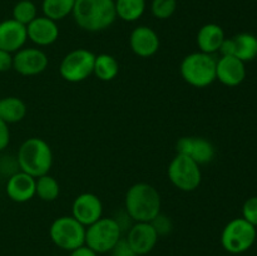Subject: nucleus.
<instances>
[{"label": "nucleus", "mask_w": 257, "mask_h": 256, "mask_svg": "<svg viewBox=\"0 0 257 256\" xmlns=\"http://www.w3.org/2000/svg\"><path fill=\"white\" fill-rule=\"evenodd\" d=\"M75 23L87 32H100L117 19L114 0H75L73 8Z\"/></svg>", "instance_id": "nucleus-1"}, {"label": "nucleus", "mask_w": 257, "mask_h": 256, "mask_svg": "<svg viewBox=\"0 0 257 256\" xmlns=\"http://www.w3.org/2000/svg\"><path fill=\"white\" fill-rule=\"evenodd\" d=\"M125 212L135 222H151L161 213L160 192L150 183H135L125 195Z\"/></svg>", "instance_id": "nucleus-2"}, {"label": "nucleus", "mask_w": 257, "mask_h": 256, "mask_svg": "<svg viewBox=\"0 0 257 256\" xmlns=\"http://www.w3.org/2000/svg\"><path fill=\"white\" fill-rule=\"evenodd\" d=\"M18 165L20 171L34 178L47 175L53 165V152L43 138L30 137L18 150Z\"/></svg>", "instance_id": "nucleus-3"}, {"label": "nucleus", "mask_w": 257, "mask_h": 256, "mask_svg": "<svg viewBox=\"0 0 257 256\" xmlns=\"http://www.w3.org/2000/svg\"><path fill=\"white\" fill-rule=\"evenodd\" d=\"M217 60L212 54L196 52L186 55L181 63V75L183 80L196 88H205L216 80Z\"/></svg>", "instance_id": "nucleus-4"}, {"label": "nucleus", "mask_w": 257, "mask_h": 256, "mask_svg": "<svg viewBox=\"0 0 257 256\" xmlns=\"http://www.w3.org/2000/svg\"><path fill=\"white\" fill-rule=\"evenodd\" d=\"M120 238L122 228L113 217H102L85 227V246L98 255L110 252Z\"/></svg>", "instance_id": "nucleus-5"}, {"label": "nucleus", "mask_w": 257, "mask_h": 256, "mask_svg": "<svg viewBox=\"0 0 257 256\" xmlns=\"http://www.w3.org/2000/svg\"><path fill=\"white\" fill-rule=\"evenodd\" d=\"M167 175L171 183L185 192L197 190L202 181L200 165L188 156L180 153H177L168 165Z\"/></svg>", "instance_id": "nucleus-6"}, {"label": "nucleus", "mask_w": 257, "mask_h": 256, "mask_svg": "<svg viewBox=\"0 0 257 256\" xmlns=\"http://www.w3.org/2000/svg\"><path fill=\"white\" fill-rule=\"evenodd\" d=\"M49 235L55 246L70 252L85 245V226L73 216L58 217L50 226Z\"/></svg>", "instance_id": "nucleus-7"}, {"label": "nucleus", "mask_w": 257, "mask_h": 256, "mask_svg": "<svg viewBox=\"0 0 257 256\" xmlns=\"http://www.w3.org/2000/svg\"><path fill=\"white\" fill-rule=\"evenodd\" d=\"M256 227L245 218H235L225 226L221 243L227 252L238 255L252 247L256 241Z\"/></svg>", "instance_id": "nucleus-8"}, {"label": "nucleus", "mask_w": 257, "mask_h": 256, "mask_svg": "<svg viewBox=\"0 0 257 256\" xmlns=\"http://www.w3.org/2000/svg\"><path fill=\"white\" fill-rule=\"evenodd\" d=\"M95 54L88 49H75L63 58L59 65L62 78L70 83H79L93 74Z\"/></svg>", "instance_id": "nucleus-9"}, {"label": "nucleus", "mask_w": 257, "mask_h": 256, "mask_svg": "<svg viewBox=\"0 0 257 256\" xmlns=\"http://www.w3.org/2000/svg\"><path fill=\"white\" fill-rule=\"evenodd\" d=\"M48 63L47 54L38 48H22L13 55V69L25 77L43 73Z\"/></svg>", "instance_id": "nucleus-10"}, {"label": "nucleus", "mask_w": 257, "mask_h": 256, "mask_svg": "<svg viewBox=\"0 0 257 256\" xmlns=\"http://www.w3.org/2000/svg\"><path fill=\"white\" fill-rule=\"evenodd\" d=\"M103 215V203L100 198L94 193L85 192L77 196L72 205V216L88 227L97 222Z\"/></svg>", "instance_id": "nucleus-11"}, {"label": "nucleus", "mask_w": 257, "mask_h": 256, "mask_svg": "<svg viewBox=\"0 0 257 256\" xmlns=\"http://www.w3.org/2000/svg\"><path fill=\"white\" fill-rule=\"evenodd\" d=\"M176 151L180 155L188 156L200 166L210 163L216 155L212 143L203 137L180 138L176 145Z\"/></svg>", "instance_id": "nucleus-12"}, {"label": "nucleus", "mask_w": 257, "mask_h": 256, "mask_svg": "<svg viewBox=\"0 0 257 256\" xmlns=\"http://www.w3.org/2000/svg\"><path fill=\"white\" fill-rule=\"evenodd\" d=\"M158 237L156 230L151 222H136L130 227L127 236V242L132 247L137 256L150 253L155 248Z\"/></svg>", "instance_id": "nucleus-13"}, {"label": "nucleus", "mask_w": 257, "mask_h": 256, "mask_svg": "<svg viewBox=\"0 0 257 256\" xmlns=\"http://www.w3.org/2000/svg\"><path fill=\"white\" fill-rule=\"evenodd\" d=\"M130 47L138 57H152L160 49V38L152 28L140 25L131 32Z\"/></svg>", "instance_id": "nucleus-14"}, {"label": "nucleus", "mask_w": 257, "mask_h": 256, "mask_svg": "<svg viewBox=\"0 0 257 256\" xmlns=\"http://www.w3.org/2000/svg\"><path fill=\"white\" fill-rule=\"evenodd\" d=\"M246 78L245 63L236 57L222 55L216 65V79L227 87L240 85Z\"/></svg>", "instance_id": "nucleus-15"}, {"label": "nucleus", "mask_w": 257, "mask_h": 256, "mask_svg": "<svg viewBox=\"0 0 257 256\" xmlns=\"http://www.w3.org/2000/svg\"><path fill=\"white\" fill-rule=\"evenodd\" d=\"M28 39L27 27L12 19L0 23V49L14 53L22 49Z\"/></svg>", "instance_id": "nucleus-16"}, {"label": "nucleus", "mask_w": 257, "mask_h": 256, "mask_svg": "<svg viewBox=\"0 0 257 256\" xmlns=\"http://www.w3.org/2000/svg\"><path fill=\"white\" fill-rule=\"evenodd\" d=\"M27 34L34 44L45 47L53 44L58 39L59 28L55 20L47 17H37L27 25Z\"/></svg>", "instance_id": "nucleus-17"}, {"label": "nucleus", "mask_w": 257, "mask_h": 256, "mask_svg": "<svg viewBox=\"0 0 257 256\" xmlns=\"http://www.w3.org/2000/svg\"><path fill=\"white\" fill-rule=\"evenodd\" d=\"M5 191L8 197L14 202H27L35 196V178L20 171L10 176Z\"/></svg>", "instance_id": "nucleus-18"}, {"label": "nucleus", "mask_w": 257, "mask_h": 256, "mask_svg": "<svg viewBox=\"0 0 257 256\" xmlns=\"http://www.w3.org/2000/svg\"><path fill=\"white\" fill-rule=\"evenodd\" d=\"M225 38V32L220 25L215 23L205 24L197 33V45L200 52L207 54L218 52Z\"/></svg>", "instance_id": "nucleus-19"}, {"label": "nucleus", "mask_w": 257, "mask_h": 256, "mask_svg": "<svg viewBox=\"0 0 257 256\" xmlns=\"http://www.w3.org/2000/svg\"><path fill=\"white\" fill-rule=\"evenodd\" d=\"M233 45V57L250 62L257 57V37L250 33H240L231 38Z\"/></svg>", "instance_id": "nucleus-20"}, {"label": "nucleus", "mask_w": 257, "mask_h": 256, "mask_svg": "<svg viewBox=\"0 0 257 256\" xmlns=\"http://www.w3.org/2000/svg\"><path fill=\"white\" fill-rule=\"evenodd\" d=\"M27 114V105L20 98L5 97L0 99V119L7 124L18 123L24 119Z\"/></svg>", "instance_id": "nucleus-21"}, {"label": "nucleus", "mask_w": 257, "mask_h": 256, "mask_svg": "<svg viewBox=\"0 0 257 256\" xmlns=\"http://www.w3.org/2000/svg\"><path fill=\"white\" fill-rule=\"evenodd\" d=\"M93 73L97 75L98 79L103 82H110L119 73V63L113 55L107 54V53L95 55Z\"/></svg>", "instance_id": "nucleus-22"}, {"label": "nucleus", "mask_w": 257, "mask_h": 256, "mask_svg": "<svg viewBox=\"0 0 257 256\" xmlns=\"http://www.w3.org/2000/svg\"><path fill=\"white\" fill-rule=\"evenodd\" d=\"M117 17L124 22H136L143 15L146 0H115Z\"/></svg>", "instance_id": "nucleus-23"}, {"label": "nucleus", "mask_w": 257, "mask_h": 256, "mask_svg": "<svg viewBox=\"0 0 257 256\" xmlns=\"http://www.w3.org/2000/svg\"><path fill=\"white\" fill-rule=\"evenodd\" d=\"M60 187L58 181L50 175H43L35 178V195L45 202H52L59 196Z\"/></svg>", "instance_id": "nucleus-24"}, {"label": "nucleus", "mask_w": 257, "mask_h": 256, "mask_svg": "<svg viewBox=\"0 0 257 256\" xmlns=\"http://www.w3.org/2000/svg\"><path fill=\"white\" fill-rule=\"evenodd\" d=\"M74 3L75 0H43L42 10L44 17L57 22L72 14Z\"/></svg>", "instance_id": "nucleus-25"}, {"label": "nucleus", "mask_w": 257, "mask_h": 256, "mask_svg": "<svg viewBox=\"0 0 257 256\" xmlns=\"http://www.w3.org/2000/svg\"><path fill=\"white\" fill-rule=\"evenodd\" d=\"M37 18V7L32 0H19L13 8V19L27 27Z\"/></svg>", "instance_id": "nucleus-26"}, {"label": "nucleus", "mask_w": 257, "mask_h": 256, "mask_svg": "<svg viewBox=\"0 0 257 256\" xmlns=\"http://www.w3.org/2000/svg\"><path fill=\"white\" fill-rule=\"evenodd\" d=\"M177 9V0H152L151 12L157 19H168Z\"/></svg>", "instance_id": "nucleus-27"}, {"label": "nucleus", "mask_w": 257, "mask_h": 256, "mask_svg": "<svg viewBox=\"0 0 257 256\" xmlns=\"http://www.w3.org/2000/svg\"><path fill=\"white\" fill-rule=\"evenodd\" d=\"M151 225L153 226L158 236L168 235L172 231V222H171V220L167 216L161 215V213L151 221Z\"/></svg>", "instance_id": "nucleus-28"}, {"label": "nucleus", "mask_w": 257, "mask_h": 256, "mask_svg": "<svg viewBox=\"0 0 257 256\" xmlns=\"http://www.w3.org/2000/svg\"><path fill=\"white\" fill-rule=\"evenodd\" d=\"M243 217L247 222H250L251 225H253L256 227L257 226V197H251L243 203L242 208Z\"/></svg>", "instance_id": "nucleus-29"}, {"label": "nucleus", "mask_w": 257, "mask_h": 256, "mask_svg": "<svg viewBox=\"0 0 257 256\" xmlns=\"http://www.w3.org/2000/svg\"><path fill=\"white\" fill-rule=\"evenodd\" d=\"M110 252H112V256H137L125 238H120Z\"/></svg>", "instance_id": "nucleus-30"}, {"label": "nucleus", "mask_w": 257, "mask_h": 256, "mask_svg": "<svg viewBox=\"0 0 257 256\" xmlns=\"http://www.w3.org/2000/svg\"><path fill=\"white\" fill-rule=\"evenodd\" d=\"M13 68V55L12 53L0 49V73L8 72Z\"/></svg>", "instance_id": "nucleus-31"}, {"label": "nucleus", "mask_w": 257, "mask_h": 256, "mask_svg": "<svg viewBox=\"0 0 257 256\" xmlns=\"http://www.w3.org/2000/svg\"><path fill=\"white\" fill-rule=\"evenodd\" d=\"M10 132L8 124L3 119H0V151L4 150L9 145Z\"/></svg>", "instance_id": "nucleus-32"}, {"label": "nucleus", "mask_w": 257, "mask_h": 256, "mask_svg": "<svg viewBox=\"0 0 257 256\" xmlns=\"http://www.w3.org/2000/svg\"><path fill=\"white\" fill-rule=\"evenodd\" d=\"M70 256H98V253L84 245L82 247H78L75 250H73L70 252Z\"/></svg>", "instance_id": "nucleus-33"}]
</instances>
